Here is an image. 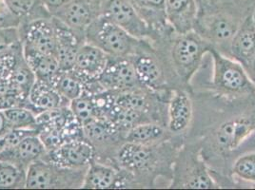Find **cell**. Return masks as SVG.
<instances>
[{
	"instance_id": "cell-1",
	"label": "cell",
	"mask_w": 255,
	"mask_h": 190,
	"mask_svg": "<svg viewBox=\"0 0 255 190\" xmlns=\"http://www.w3.org/2000/svg\"><path fill=\"white\" fill-rule=\"evenodd\" d=\"M85 42L96 46L109 57H128L137 53L143 40L101 15L87 29Z\"/></svg>"
},
{
	"instance_id": "cell-2",
	"label": "cell",
	"mask_w": 255,
	"mask_h": 190,
	"mask_svg": "<svg viewBox=\"0 0 255 190\" xmlns=\"http://www.w3.org/2000/svg\"><path fill=\"white\" fill-rule=\"evenodd\" d=\"M209 53L213 56V87L217 93L234 98L255 95V85L242 64L213 48Z\"/></svg>"
},
{
	"instance_id": "cell-3",
	"label": "cell",
	"mask_w": 255,
	"mask_h": 190,
	"mask_svg": "<svg viewBox=\"0 0 255 190\" xmlns=\"http://www.w3.org/2000/svg\"><path fill=\"white\" fill-rule=\"evenodd\" d=\"M85 169H68L37 160L28 168L26 189L30 190H76L82 189Z\"/></svg>"
},
{
	"instance_id": "cell-4",
	"label": "cell",
	"mask_w": 255,
	"mask_h": 190,
	"mask_svg": "<svg viewBox=\"0 0 255 190\" xmlns=\"http://www.w3.org/2000/svg\"><path fill=\"white\" fill-rule=\"evenodd\" d=\"M213 46L194 31L178 34L170 47V59L174 72L182 82L189 83L199 69L203 57Z\"/></svg>"
},
{
	"instance_id": "cell-5",
	"label": "cell",
	"mask_w": 255,
	"mask_h": 190,
	"mask_svg": "<svg viewBox=\"0 0 255 190\" xmlns=\"http://www.w3.org/2000/svg\"><path fill=\"white\" fill-rule=\"evenodd\" d=\"M83 136L96 151V161L117 167L116 159L125 134L106 117H99L82 127Z\"/></svg>"
},
{
	"instance_id": "cell-6",
	"label": "cell",
	"mask_w": 255,
	"mask_h": 190,
	"mask_svg": "<svg viewBox=\"0 0 255 190\" xmlns=\"http://www.w3.org/2000/svg\"><path fill=\"white\" fill-rule=\"evenodd\" d=\"M244 19L232 12L217 10L198 18L195 28H199V31L195 32L210 43L213 49L221 53L227 51V55L230 56L231 44Z\"/></svg>"
},
{
	"instance_id": "cell-7",
	"label": "cell",
	"mask_w": 255,
	"mask_h": 190,
	"mask_svg": "<svg viewBox=\"0 0 255 190\" xmlns=\"http://www.w3.org/2000/svg\"><path fill=\"white\" fill-rule=\"evenodd\" d=\"M172 188L207 190L214 189L215 184L206 169L205 163L196 151L185 148L175 161Z\"/></svg>"
},
{
	"instance_id": "cell-8",
	"label": "cell",
	"mask_w": 255,
	"mask_h": 190,
	"mask_svg": "<svg viewBox=\"0 0 255 190\" xmlns=\"http://www.w3.org/2000/svg\"><path fill=\"white\" fill-rule=\"evenodd\" d=\"M102 15L139 40L145 39L151 32L149 24L130 0H104Z\"/></svg>"
},
{
	"instance_id": "cell-9",
	"label": "cell",
	"mask_w": 255,
	"mask_h": 190,
	"mask_svg": "<svg viewBox=\"0 0 255 190\" xmlns=\"http://www.w3.org/2000/svg\"><path fill=\"white\" fill-rule=\"evenodd\" d=\"M104 0H72L53 17L63 22L85 41L87 29L102 15Z\"/></svg>"
},
{
	"instance_id": "cell-10",
	"label": "cell",
	"mask_w": 255,
	"mask_h": 190,
	"mask_svg": "<svg viewBox=\"0 0 255 190\" xmlns=\"http://www.w3.org/2000/svg\"><path fill=\"white\" fill-rule=\"evenodd\" d=\"M98 83L105 91L115 93L142 87L137 78L133 56L109 57Z\"/></svg>"
},
{
	"instance_id": "cell-11",
	"label": "cell",
	"mask_w": 255,
	"mask_h": 190,
	"mask_svg": "<svg viewBox=\"0 0 255 190\" xmlns=\"http://www.w3.org/2000/svg\"><path fill=\"white\" fill-rule=\"evenodd\" d=\"M42 159L63 168L85 169L96 161V151L83 138L67 142L58 148L47 151Z\"/></svg>"
},
{
	"instance_id": "cell-12",
	"label": "cell",
	"mask_w": 255,
	"mask_h": 190,
	"mask_svg": "<svg viewBox=\"0 0 255 190\" xmlns=\"http://www.w3.org/2000/svg\"><path fill=\"white\" fill-rule=\"evenodd\" d=\"M154 146H144L125 142L117 154V168L129 172L134 180L137 176L152 171L156 166Z\"/></svg>"
},
{
	"instance_id": "cell-13",
	"label": "cell",
	"mask_w": 255,
	"mask_h": 190,
	"mask_svg": "<svg viewBox=\"0 0 255 190\" xmlns=\"http://www.w3.org/2000/svg\"><path fill=\"white\" fill-rule=\"evenodd\" d=\"M133 176L124 169L115 166L93 162L86 172L83 188L86 190L122 189L132 186Z\"/></svg>"
},
{
	"instance_id": "cell-14",
	"label": "cell",
	"mask_w": 255,
	"mask_h": 190,
	"mask_svg": "<svg viewBox=\"0 0 255 190\" xmlns=\"http://www.w3.org/2000/svg\"><path fill=\"white\" fill-rule=\"evenodd\" d=\"M22 47L55 56V31L53 17L22 23L18 27Z\"/></svg>"
},
{
	"instance_id": "cell-15",
	"label": "cell",
	"mask_w": 255,
	"mask_h": 190,
	"mask_svg": "<svg viewBox=\"0 0 255 190\" xmlns=\"http://www.w3.org/2000/svg\"><path fill=\"white\" fill-rule=\"evenodd\" d=\"M109 56L96 46L83 43L79 48L72 71L88 86L98 82L105 70Z\"/></svg>"
},
{
	"instance_id": "cell-16",
	"label": "cell",
	"mask_w": 255,
	"mask_h": 190,
	"mask_svg": "<svg viewBox=\"0 0 255 190\" xmlns=\"http://www.w3.org/2000/svg\"><path fill=\"white\" fill-rule=\"evenodd\" d=\"M133 63L140 85L150 92H158L166 85V74L158 57L144 51L141 44L137 53L133 55Z\"/></svg>"
},
{
	"instance_id": "cell-17",
	"label": "cell",
	"mask_w": 255,
	"mask_h": 190,
	"mask_svg": "<svg viewBox=\"0 0 255 190\" xmlns=\"http://www.w3.org/2000/svg\"><path fill=\"white\" fill-rule=\"evenodd\" d=\"M164 13L166 22L177 34L191 32L198 19L197 0H166Z\"/></svg>"
},
{
	"instance_id": "cell-18",
	"label": "cell",
	"mask_w": 255,
	"mask_h": 190,
	"mask_svg": "<svg viewBox=\"0 0 255 190\" xmlns=\"http://www.w3.org/2000/svg\"><path fill=\"white\" fill-rule=\"evenodd\" d=\"M55 31V57L61 71H72L79 48L85 41L71 28L53 16Z\"/></svg>"
},
{
	"instance_id": "cell-19",
	"label": "cell",
	"mask_w": 255,
	"mask_h": 190,
	"mask_svg": "<svg viewBox=\"0 0 255 190\" xmlns=\"http://www.w3.org/2000/svg\"><path fill=\"white\" fill-rule=\"evenodd\" d=\"M47 152L38 135H31L23 139L12 148L0 152V161L11 163L19 168L27 169L37 160L44 157Z\"/></svg>"
},
{
	"instance_id": "cell-20",
	"label": "cell",
	"mask_w": 255,
	"mask_h": 190,
	"mask_svg": "<svg viewBox=\"0 0 255 190\" xmlns=\"http://www.w3.org/2000/svg\"><path fill=\"white\" fill-rule=\"evenodd\" d=\"M230 56L246 68L255 58V24L253 14L240 24L231 44Z\"/></svg>"
},
{
	"instance_id": "cell-21",
	"label": "cell",
	"mask_w": 255,
	"mask_h": 190,
	"mask_svg": "<svg viewBox=\"0 0 255 190\" xmlns=\"http://www.w3.org/2000/svg\"><path fill=\"white\" fill-rule=\"evenodd\" d=\"M70 106V101L60 95L52 85L36 80L24 106L36 115L57 107Z\"/></svg>"
},
{
	"instance_id": "cell-22",
	"label": "cell",
	"mask_w": 255,
	"mask_h": 190,
	"mask_svg": "<svg viewBox=\"0 0 255 190\" xmlns=\"http://www.w3.org/2000/svg\"><path fill=\"white\" fill-rule=\"evenodd\" d=\"M255 127L254 121L248 118H236L228 121L216 131V143L221 150H234L254 131Z\"/></svg>"
},
{
	"instance_id": "cell-23",
	"label": "cell",
	"mask_w": 255,
	"mask_h": 190,
	"mask_svg": "<svg viewBox=\"0 0 255 190\" xmlns=\"http://www.w3.org/2000/svg\"><path fill=\"white\" fill-rule=\"evenodd\" d=\"M192 119V102L189 95L177 90L171 95L168 106V129L170 133L178 134L185 131Z\"/></svg>"
},
{
	"instance_id": "cell-24",
	"label": "cell",
	"mask_w": 255,
	"mask_h": 190,
	"mask_svg": "<svg viewBox=\"0 0 255 190\" xmlns=\"http://www.w3.org/2000/svg\"><path fill=\"white\" fill-rule=\"evenodd\" d=\"M23 55L36 80L52 83L53 78L60 72L57 58L53 54L43 53L31 48L22 47Z\"/></svg>"
},
{
	"instance_id": "cell-25",
	"label": "cell",
	"mask_w": 255,
	"mask_h": 190,
	"mask_svg": "<svg viewBox=\"0 0 255 190\" xmlns=\"http://www.w3.org/2000/svg\"><path fill=\"white\" fill-rule=\"evenodd\" d=\"M5 2L11 12L19 19L20 24L53 17L44 6L42 0H5Z\"/></svg>"
},
{
	"instance_id": "cell-26",
	"label": "cell",
	"mask_w": 255,
	"mask_h": 190,
	"mask_svg": "<svg viewBox=\"0 0 255 190\" xmlns=\"http://www.w3.org/2000/svg\"><path fill=\"white\" fill-rule=\"evenodd\" d=\"M165 128L155 122H146L131 127L125 136L126 142L144 146H155L166 137Z\"/></svg>"
},
{
	"instance_id": "cell-27",
	"label": "cell",
	"mask_w": 255,
	"mask_h": 190,
	"mask_svg": "<svg viewBox=\"0 0 255 190\" xmlns=\"http://www.w3.org/2000/svg\"><path fill=\"white\" fill-rule=\"evenodd\" d=\"M70 108L81 127L85 126L86 124L96 118L102 117L96 101V95L87 90L82 95L70 103Z\"/></svg>"
},
{
	"instance_id": "cell-28",
	"label": "cell",
	"mask_w": 255,
	"mask_h": 190,
	"mask_svg": "<svg viewBox=\"0 0 255 190\" xmlns=\"http://www.w3.org/2000/svg\"><path fill=\"white\" fill-rule=\"evenodd\" d=\"M51 85L70 103L86 91V85L73 71H61L53 78Z\"/></svg>"
},
{
	"instance_id": "cell-29",
	"label": "cell",
	"mask_w": 255,
	"mask_h": 190,
	"mask_svg": "<svg viewBox=\"0 0 255 190\" xmlns=\"http://www.w3.org/2000/svg\"><path fill=\"white\" fill-rule=\"evenodd\" d=\"M8 81L19 95L28 99L30 91L36 81V77L26 62L23 55V51L11 74L8 77Z\"/></svg>"
},
{
	"instance_id": "cell-30",
	"label": "cell",
	"mask_w": 255,
	"mask_h": 190,
	"mask_svg": "<svg viewBox=\"0 0 255 190\" xmlns=\"http://www.w3.org/2000/svg\"><path fill=\"white\" fill-rule=\"evenodd\" d=\"M27 169L0 161V190L26 189Z\"/></svg>"
},
{
	"instance_id": "cell-31",
	"label": "cell",
	"mask_w": 255,
	"mask_h": 190,
	"mask_svg": "<svg viewBox=\"0 0 255 190\" xmlns=\"http://www.w3.org/2000/svg\"><path fill=\"white\" fill-rule=\"evenodd\" d=\"M11 128L36 129V114L25 106H15L3 110ZM37 130V129H36Z\"/></svg>"
},
{
	"instance_id": "cell-32",
	"label": "cell",
	"mask_w": 255,
	"mask_h": 190,
	"mask_svg": "<svg viewBox=\"0 0 255 190\" xmlns=\"http://www.w3.org/2000/svg\"><path fill=\"white\" fill-rule=\"evenodd\" d=\"M27 99L19 95L8 79L0 81V110H6L15 106H24Z\"/></svg>"
},
{
	"instance_id": "cell-33",
	"label": "cell",
	"mask_w": 255,
	"mask_h": 190,
	"mask_svg": "<svg viewBox=\"0 0 255 190\" xmlns=\"http://www.w3.org/2000/svg\"><path fill=\"white\" fill-rule=\"evenodd\" d=\"M234 175L247 182L255 183V152L240 156L233 167Z\"/></svg>"
},
{
	"instance_id": "cell-34",
	"label": "cell",
	"mask_w": 255,
	"mask_h": 190,
	"mask_svg": "<svg viewBox=\"0 0 255 190\" xmlns=\"http://www.w3.org/2000/svg\"><path fill=\"white\" fill-rule=\"evenodd\" d=\"M213 5L217 7V10L229 11L241 17L242 11L254 12L255 0H214Z\"/></svg>"
},
{
	"instance_id": "cell-35",
	"label": "cell",
	"mask_w": 255,
	"mask_h": 190,
	"mask_svg": "<svg viewBox=\"0 0 255 190\" xmlns=\"http://www.w3.org/2000/svg\"><path fill=\"white\" fill-rule=\"evenodd\" d=\"M18 28L0 29V56L21 47Z\"/></svg>"
},
{
	"instance_id": "cell-36",
	"label": "cell",
	"mask_w": 255,
	"mask_h": 190,
	"mask_svg": "<svg viewBox=\"0 0 255 190\" xmlns=\"http://www.w3.org/2000/svg\"><path fill=\"white\" fill-rule=\"evenodd\" d=\"M31 135H38L37 130L32 128H11L0 137V152L16 146L23 139Z\"/></svg>"
},
{
	"instance_id": "cell-37",
	"label": "cell",
	"mask_w": 255,
	"mask_h": 190,
	"mask_svg": "<svg viewBox=\"0 0 255 190\" xmlns=\"http://www.w3.org/2000/svg\"><path fill=\"white\" fill-rule=\"evenodd\" d=\"M21 54L22 46L11 53L0 56V81L8 79Z\"/></svg>"
},
{
	"instance_id": "cell-38",
	"label": "cell",
	"mask_w": 255,
	"mask_h": 190,
	"mask_svg": "<svg viewBox=\"0 0 255 190\" xmlns=\"http://www.w3.org/2000/svg\"><path fill=\"white\" fill-rule=\"evenodd\" d=\"M19 19L11 12L5 0H0V29L18 28Z\"/></svg>"
},
{
	"instance_id": "cell-39",
	"label": "cell",
	"mask_w": 255,
	"mask_h": 190,
	"mask_svg": "<svg viewBox=\"0 0 255 190\" xmlns=\"http://www.w3.org/2000/svg\"><path fill=\"white\" fill-rule=\"evenodd\" d=\"M46 9L53 16L57 11H59L66 4L71 2L72 0H42Z\"/></svg>"
},
{
	"instance_id": "cell-40",
	"label": "cell",
	"mask_w": 255,
	"mask_h": 190,
	"mask_svg": "<svg viewBox=\"0 0 255 190\" xmlns=\"http://www.w3.org/2000/svg\"><path fill=\"white\" fill-rule=\"evenodd\" d=\"M11 127L8 124V121L4 114L3 110H0V137H2L4 134H6Z\"/></svg>"
},
{
	"instance_id": "cell-41",
	"label": "cell",
	"mask_w": 255,
	"mask_h": 190,
	"mask_svg": "<svg viewBox=\"0 0 255 190\" xmlns=\"http://www.w3.org/2000/svg\"><path fill=\"white\" fill-rule=\"evenodd\" d=\"M247 74H249L250 79L252 80V82L254 83L255 87V58L251 62V64L245 68Z\"/></svg>"
},
{
	"instance_id": "cell-42",
	"label": "cell",
	"mask_w": 255,
	"mask_h": 190,
	"mask_svg": "<svg viewBox=\"0 0 255 190\" xmlns=\"http://www.w3.org/2000/svg\"><path fill=\"white\" fill-rule=\"evenodd\" d=\"M130 1H131L135 6H137V7L142 3V0H130Z\"/></svg>"
},
{
	"instance_id": "cell-43",
	"label": "cell",
	"mask_w": 255,
	"mask_h": 190,
	"mask_svg": "<svg viewBox=\"0 0 255 190\" xmlns=\"http://www.w3.org/2000/svg\"><path fill=\"white\" fill-rule=\"evenodd\" d=\"M253 18H254V21H255V11H254V12H253Z\"/></svg>"
}]
</instances>
